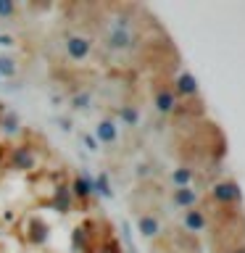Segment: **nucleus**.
Here are the masks:
<instances>
[{
  "label": "nucleus",
  "mask_w": 245,
  "mask_h": 253,
  "mask_svg": "<svg viewBox=\"0 0 245 253\" xmlns=\"http://www.w3.org/2000/svg\"><path fill=\"white\" fill-rule=\"evenodd\" d=\"M90 50H92V45H90V40H87V37H79V35H69L66 37V53H69V58L84 61L87 55H90Z\"/></svg>",
  "instance_id": "nucleus-1"
},
{
  "label": "nucleus",
  "mask_w": 245,
  "mask_h": 253,
  "mask_svg": "<svg viewBox=\"0 0 245 253\" xmlns=\"http://www.w3.org/2000/svg\"><path fill=\"white\" fill-rule=\"evenodd\" d=\"M108 45L116 47V50H129V47L134 45V37L129 29H122V27H114L108 32Z\"/></svg>",
  "instance_id": "nucleus-2"
},
{
  "label": "nucleus",
  "mask_w": 245,
  "mask_h": 253,
  "mask_svg": "<svg viewBox=\"0 0 245 253\" xmlns=\"http://www.w3.org/2000/svg\"><path fill=\"white\" fill-rule=\"evenodd\" d=\"M213 198L221 203H235V201H240V190H237L232 182H221V185L213 187Z\"/></svg>",
  "instance_id": "nucleus-3"
},
{
  "label": "nucleus",
  "mask_w": 245,
  "mask_h": 253,
  "mask_svg": "<svg viewBox=\"0 0 245 253\" xmlns=\"http://www.w3.org/2000/svg\"><path fill=\"white\" fill-rule=\"evenodd\" d=\"M174 92H179V95H195V92H198L195 79L190 77L187 71H179L177 79H174Z\"/></svg>",
  "instance_id": "nucleus-4"
},
{
  "label": "nucleus",
  "mask_w": 245,
  "mask_h": 253,
  "mask_svg": "<svg viewBox=\"0 0 245 253\" xmlns=\"http://www.w3.org/2000/svg\"><path fill=\"white\" fill-rule=\"evenodd\" d=\"M198 201V193L190 187H177L174 190V206H179V209H193Z\"/></svg>",
  "instance_id": "nucleus-5"
},
{
  "label": "nucleus",
  "mask_w": 245,
  "mask_h": 253,
  "mask_svg": "<svg viewBox=\"0 0 245 253\" xmlns=\"http://www.w3.org/2000/svg\"><path fill=\"white\" fill-rule=\"evenodd\" d=\"M185 227L190 229V232H201V229L205 227V216H203V211L187 209V211H185Z\"/></svg>",
  "instance_id": "nucleus-6"
},
{
  "label": "nucleus",
  "mask_w": 245,
  "mask_h": 253,
  "mask_svg": "<svg viewBox=\"0 0 245 253\" xmlns=\"http://www.w3.org/2000/svg\"><path fill=\"white\" fill-rule=\"evenodd\" d=\"M174 92H169V90H158L156 92V106H158V111H163V114H169V111H174Z\"/></svg>",
  "instance_id": "nucleus-7"
},
{
  "label": "nucleus",
  "mask_w": 245,
  "mask_h": 253,
  "mask_svg": "<svg viewBox=\"0 0 245 253\" xmlns=\"http://www.w3.org/2000/svg\"><path fill=\"white\" fill-rule=\"evenodd\" d=\"M98 140L100 142H114L116 140V124L108 122V119H106V122H100L98 124Z\"/></svg>",
  "instance_id": "nucleus-8"
},
{
  "label": "nucleus",
  "mask_w": 245,
  "mask_h": 253,
  "mask_svg": "<svg viewBox=\"0 0 245 253\" xmlns=\"http://www.w3.org/2000/svg\"><path fill=\"white\" fill-rule=\"evenodd\" d=\"M140 232L145 237H153L158 235V221L150 216V213H145V216H140Z\"/></svg>",
  "instance_id": "nucleus-9"
},
{
  "label": "nucleus",
  "mask_w": 245,
  "mask_h": 253,
  "mask_svg": "<svg viewBox=\"0 0 245 253\" xmlns=\"http://www.w3.org/2000/svg\"><path fill=\"white\" fill-rule=\"evenodd\" d=\"M190 179H193V171H190V169H177V171L171 174V182H174L177 187H187Z\"/></svg>",
  "instance_id": "nucleus-10"
},
{
  "label": "nucleus",
  "mask_w": 245,
  "mask_h": 253,
  "mask_svg": "<svg viewBox=\"0 0 245 253\" xmlns=\"http://www.w3.org/2000/svg\"><path fill=\"white\" fill-rule=\"evenodd\" d=\"M74 187H77V193H79V195H90L92 190H95V182H92V179H87V177H79Z\"/></svg>",
  "instance_id": "nucleus-11"
},
{
  "label": "nucleus",
  "mask_w": 245,
  "mask_h": 253,
  "mask_svg": "<svg viewBox=\"0 0 245 253\" xmlns=\"http://www.w3.org/2000/svg\"><path fill=\"white\" fill-rule=\"evenodd\" d=\"M13 71H16V66H13V61H11V58H0V74L11 77Z\"/></svg>",
  "instance_id": "nucleus-12"
},
{
  "label": "nucleus",
  "mask_w": 245,
  "mask_h": 253,
  "mask_svg": "<svg viewBox=\"0 0 245 253\" xmlns=\"http://www.w3.org/2000/svg\"><path fill=\"white\" fill-rule=\"evenodd\" d=\"M16 164H19V166H29V164H32L29 153H24V150H19V153H16Z\"/></svg>",
  "instance_id": "nucleus-13"
},
{
  "label": "nucleus",
  "mask_w": 245,
  "mask_h": 253,
  "mask_svg": "<svg viewBox=\"0 0 245 253\" xmlns=\"http://www.w3.org/2000/svg\"><path fill=\"white\" fill-rule=\"evenodd\" d=\"M87 103H90V95H77V98H74L77 108H87Z\"/></svg>",
  "instance_id": "nucleus-14"
},
{
  "label": "nucleus",
  "mask_w": 245,
  "mask_h": 253,
  "mask_svg": "<svg viewBox=\"0 0 245 253\" xmlns=\"http://www.w3.org/2000/svg\"><path fill=\"white\" fill-rule=\"evenodd\" d=\"M122 119H124V122H137V114H134V111H129V108H122Z\"/></svg>",
  "instance_id": "nucleus-15"
},
{
  "label": "nucleus",
  "mask_w": 245,
  "mask_h": 253,
  "mask_svg": "<svg viewBox=\"0 0 245 253\" xmlns=\"http://www.w3.org/2000/svg\"><path fill=\"white\" fill-rule=\"evenodd\" d=\"M0 13H13V3H3L0 0Z\"/></svg>",
  "instance_id": "nucleus-16"
},
{
  "label": "nucleus",
  "mask_w": 245,
  "mask_h": 253,
  "mask_svg": "<svg viewBox=\"0 0 245 253\" xmlns=\"http://www.w3.org/2000/svg\"><path fill=\"white\" fill-rule=\"evenodd\" d=\"M84 145L90 148V150H98V148H95V145H98V142H95V140L90 137V134H84Z\"/></svg>",
  "instance_id": "nucleus-17"
}]
</instances>
